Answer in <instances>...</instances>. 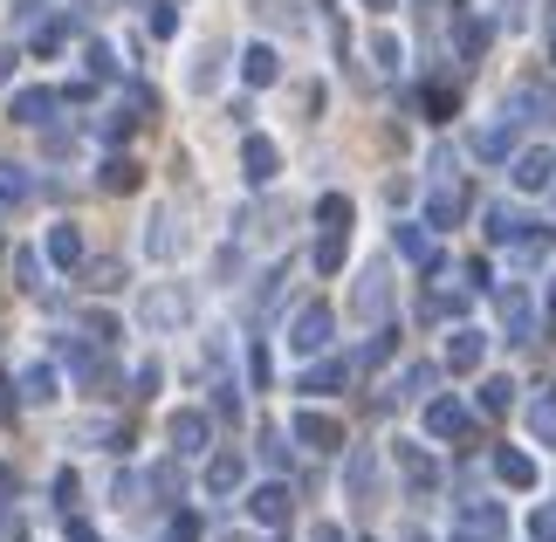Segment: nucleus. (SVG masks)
<instances>
[{
    "mask_svg": "<svg viewBox=\"0 0 556 542\" xmlns=\"http://www.w3.org/2000/svg\"><path fill=\"white\" fill-rule=\"evenodd\" d=\"M138 323H144L152 337L186 330V323H192V295L179 289V281H159V289H144V295H138Z\"/></svg>",
    "mask_w": 556,
    "mask_h": 542,
    "instance_id": "obj_1",
    "label": "nucleus"
},
{
    "mask_svg": "<svg viewBox=\"0 0 556 542\" xmlns=\"http://www.w3.org/2000/svg\"><path fill=\"white\" fill-rule=\"evenodd\" d=\"M186 248H192V234H186V220H179L173 206H159L152 220H144V254H152V262H165V268H173V262H179Z\"/></svg>",
    "mask_w": 556,
    "mask_h": 542,
    "instance_id": "obj_2",
    "label": "nucleus"
},
{
    "mask_svg": "<svg viewBox=\"0 0 556 542\" xmlns=\"http://www.w3.org/2000/svg\"><path fill=\"white\" fill-rule=\"evenodd\" d=\"M330 330H337V316L324 310V302H309V310H295V323H289V351L295 357H324Z\"/></svg>",
    "mask_w": 556,
    "mask_h": 542,
    "instance_id": "obj_3",
    "label": "nucleus"
},
{
    "mask_svg": "<svg viewBox=\"0 0 556 542\" xmlns=\"http://www.w3.org/2000/svg\"><path fill=\"white\" fill-rule=\"evenodd\" d=\"M165 440H173V453H206L213 419H206L200 405H186V412H173V419H165Z\"/></svg>",
    "mask_w": 556,
    "mask_h": 542,
    "instance_id": "obj_4",
    "label": "nucleus"
},
{
    "mask_svg": "<svg viewBox=\"0 0 556 542\" xmlns=\"http://www.w3.org/2000/svg\"><path fill=\"white\" fill-rule=\"evenodd\" d=\"M289 432H295L303 446H316V453H337V446H344V426H337L330 412H295Z\"/></svg>",
    "mask_w": 556,
    "mask_h": 542,
    "instance_id": "obj_5",
    "label": "nucleus"
},
{
    "mask_svg": "<svg viewBox=\"0 0 556 542\" xmlns=\"http://www.w3.org/2000/svg\"><path fill=\"white\" fill-rule=\"evenodd\" d=\"M248 515H254L262 529H282V522H289V488H282V481H262V488L248 494Z\"/></svg>",
    "mask_w": 556,
    "mask_h": 542,
    "instance_id": "obj_6",
    "label": "nucleus"
},
{
    "mask_svg": "<svg viewBox=\"0 0 556 542\" xmlns=\"http://www.w3.org/2000/svg\"><path fill=\"white\" fill-rule=\"evenodd\" d=\"M344 488H351V502H371V494H378V453H371V446H351Z\"/></svg>",
    "mask_w": 556,
    "mask_h": 542,
    "instance_id": "obj_7",
    "label": "nucleus"
},
{
    "mask_svg": "<svg viewBox=\"0 0 556 542\" xmlns=\"http://www.w3.org/2000/svg\"><path fill=\"white\" fill-rule=\"evenodd\" d=\"M8 117H14V124H49V117H55V90H41V83L14 90V97H8Z\"/></svg>",
    "mask_w": 556,
    "mask_h": 542,
    "instance_id": "obj_8",
    "label": "nucleus"
},
{
    "mask_svg": "<svg viewBox=\"0 0 556 542\" xmlns=\"http://www.w3.org/2000/svg\"><path fill=\"white\" fill-rule=\"evenodd\" d=\"M460 529L475 535V542H502V529H508V515H502L495 502H467V508H460Z\"/></svg>",
    "mask_w": 556,
    "mask_h": 542,
    "instance_id": "obj_9",
    "label": "nucleus"
},
{
    "mask_svg": "<svg viewBox=\"0 0 556 542\" xmlns=\"http://www.w3.org/2000/svg\"><path fill=\"white\" fill-rule=\"evenodd\" d=\"M62 371H70L76 385H103V357L90 351V343H76V337H62Z\"/></svg>",
    "mask_w": 556,
    "mask_h": 542,
    "instance_id": "obj_10",
    "label": "nucleus"
},
{
    "mask_svg": "<svg viewBox=\"0 0 556 542\" xmlns=\"http://www.w3.org/2000/svg\"><path fill=\"white\" fill-rule=\"evenodd\" d=\"M460 213H467V192H460L454 179H440V186H433V200H426V227H454Z\"/></svg>",
    "mask_w": 556,
    "mask_h": 542,
    "instance_id": "obj_11",
    "label": "nucleus"
},
{
    "mask_svg": "<svg viewBox=\"0 0 556 542\" xmlns=\"http://www.w3.org/2000/svg\"><path fill=\"white\" fill-rule=\"evenodd\" d=\"M241 165H248V186H268L275 172H282V151H275L268 138H248L241 144Z\"/></svg>",
    "mask_w": 556,
    "mask_h": 542,
    "instance_id": "obj_12",
    "label": "nucleus"
},
{
    "mask_svg": "<svg viewBox=\"0 0 556 542\" xmlns=\"http://www.w3.org/2000/svg\"><path fill=\"white\" fill-rule=\"evenodd\" d=\"M426 432H433V440H460V432H467V405L460 399H433V405H426Z\"/></svg>",
    "mask_w": 556,
    "mask_h": 542,
    "instance_id": "obj_13",
    "label": "nucleus"
},
{
    "mask_svg": "<svg viewBox=\"0 0 556 542\" xmlns=\"http://www.w3.org/2000/svg\"><path fill=\"white\" fill-rule=\"evenodd\" d=\"M41 262H55V268H76L83 262V234L62 220V227H49V241H41Z\"/></svg>",
    "mask_w": 556,
    "mask_h": 542,
    "instance_id": "obj_14",
    "label": "nucleus"
},
{
    "mask_svg": "<svg viewBox=\"0 0 556 542\" xmlns=\"http://www.w3.org/2000/svg\"><path fill=\"white\" fill-rule=\"evenodd\" d=\"M28 200H35V172L0 159V206H28Z\"/></svg>",
    "mask_w": 556,
    "mask_h": 542,
    "instance_id": "obj_15",
    "label": "nucleus"
},
{
    "mask_svg": "<svg viewBox=\"0 0 556 542\" xmlns=\"http://www.w3.org/2000/svg\"><path fill=\"white\" fill-rule=\"evenodd\" d=\"M508 111H516L522 124H549V117H556V97H549V90H536V83H522V90L508 97Z\"/></svg>",
    "mask_w": 556,
    "mask_h": 542,
    "instance_id": "obj_16",
    "label": "nucleus"
},
{
    "mask_svg": "<svg viewBox=\"0 0 556 542\" xmlns=\"http://www.w3.org/2000/svg\"><path fill=\"white\" fill-rule=\"evenodd\" d=\"M241 76L254 83V90H268V83L282 76V62H275V49H268V41H254V49H241Z\"/></svg>",
    "mask_w": 556,
    "mask_h": 542,
    "instance_id": "obj_17",
    "label": "nucleus"
},
{
    "mask_svg": "<svg viewBox=\"0 0 556 542\" xmlns=\"http://www.w3.org/2000/svg\"><path fill=\"white\" fill-rule=\"evenodd\" d=\"M481 357H488V337H481V330H454V343H446V364H454V371H481Z\"/></svg>",
    "mask_w": 556,
    "mask_h": 542,
    "instance_id": "obj_18",
    "label": "nucleus"
},
{
    "mask_svg": "<svg viewBox=\"0 0 556 542\" xmlns=\"http://www.w3.org/2000/svg\"><path fill=\"white\" fill-rule=\"evenodd\" d=\"M556 179V159H549V151H522V159H516V186L522 192H543Z\"/></svg>",
    "mask_w": 556,
    "mask_h": 542,
    "instance_id": "obj_19",
    "label": "nucleus"
},
{
    "mask_svg": "<svg viewBox=\"0 0 556 542\" xmlns=\"http://www.w3.org/2000/svg\"><path fill=\"white\" fill-rule=\"evenodd\" d=\"M351 385V364L344 357H324V364H309L303 371V392H344Z\"/></svg>",
    "mask_w": 556,
    "mask_h": 542,
    "instance_id": "obj_20",
    "label": "nucleus"
},
{
    "mask_svg": "<svg viewBox=\"0 0 556 542\" xmlns=\"http://www.w3.org/2000/svg\"><path fill=\"white\" fill-rule=\"evenodd\" d=\"M529 323H536V302H529L522 289H502V330L508 337H529Z\"/></svg>",
    "mask_w": 556,
    "mask_h": 542,
    "instance_id": "obj_21",
    "label": "nucleus"
},
{
    "mask_svg": "<svg viewBox=\"0 0 556 542\" xmlns=\"http://www.w3.org/2000/svg\"><path fill=\"white\" fill-rule=\"evenodd\" d=\"M241 481H248V461H241V453H220V461L206 467V494H233Z\"/></svg>",
    "mask_w": 556,
    "mask_h": 542,
    "instance_id": "obj_22",
    "label": "nucleus"
},
{
    "mask_svg": "<svg viewBox=\"0 0 556 542\" xmlns=\"http://www.w3.org/2000/svg\"><path fill=\"white\" fill-rule=\"evenodd\" d=\"M384 295H392V289H384V268H365V275H357V316H384Z\"/></svg>",
    "mask_w": 556,
    "mask_h": 542,
    "instance_id": "obj_23",
    "label": "nucleus"
},
{
    "mask_svg": "<svg viewBox=\"0 0 556 542\" xmlns=\"http://www.w3.org/2000/svg\"><path fill=\"white\" fill-rule=\"evenodd\" d=\"M495 474H502L508 488H536V461H529V453H508V446H502V453H495Z\"/></svg>",
    "mask_w": 556,
    "mask_h": 542,
    "instance_id": "obj_24",
    "label": "nucleus"
},
{
    "mask_svg": "<svg viewBox=\"0 0 556 542\" xmlns=\"http://www.w3.org/2000/svg\"><path fill=\"white\" fill-rule=\"evenodd\" d=\"M55 371H49V364H28V371H21V399H28V405H49L55 399Z\"/></svg>",
    "mask_w": 556,
    "mask_h": 542,
    "instance_id": "obj_25",
    "label": "nucleus"
},
{
    "mask_svg": "<svg viewBox=\"0 0 556 542\" xmlns=\"http://www.w3.org/2000/svg\"><path fill=\"white\" fill-rule=\"evenodd\" d=\"M399 254H405V262H419V268H433V262H440L433 241H426V227H399Z\"/></svg>",
    "mask_w": 556,
    "mask_h": 542,
    "instance_id": "obj_26",
    "label": "nucleus"
},
{
    "mask_svg": "<svg viewBox=\"0 0 556 542\" xmlns=\"http://www.w3.org/2000/svg\"><path fill=\"white\" fill-rule=\"evenodd\" d=\"M316 220H324V234H351V200H344V192H324Z\"/></svg>",
    "mask_w": 556,
    "mask_h": 542,
    "instance_id": "obj_27",
    "label": "nucleus"
},
{
    "mask_svg": "<svg viewBox=\"0 0 556 542\" xmlns=\"http://www.w3.org/2000/svg\"><path fill=\"white\" fill-rule=\"evenodd\" d=\"M475 151L481 159H508V151H516V131H508V124H488V131H475Z\"/></svg>",
    "mask_w": 556,
    "mask_h": 542,
    "instance_id": "obj_28",
    "label": "nucleus"
},
{
    "mask_svg": "<svg viewBox=\"0 0 556 542\" xmlns=\"http://www.w3.org/2000/svg\"><path fill=\"white\" fill-rule=\"evenodd\" d=\"M399 467H405V481H413V488H433V461H426L419 446H399Z\"/></svg>",
    "mask_w": 556,
    "mask_h": 542,
    "instance_id": "obj_29",
    "label": "nucleus"
},
{
    "mask_svg": "<svg viewBox=\"0 0 556 542\" xmlns=\"http://www.w3.org/2000/svg\"><path fill=\"white\" fill-rule=\"evenodd\" d=\"M186 83H192V90H213V83H220V55L200 49V55H192V70H186Z\"/></svg>",
    "mask_w": 556,
    "mask_h": 542,
    "instance_id": "obj_30",
    "label": "nucleus"
},
{
    "mask_svg": "<svg viewBox=\"0 0 556 542\" xmlns=\"http://www.w3.org/2000/svg\"><path fill=\"white\" fill-rule=\"evenodd\" d=\"M254 14H262L268 28H295V21H303V14H295V0H254Z\"/></svg>",
    "mask_w": 556,
    "mask_h": 542,
    "instance_id": "obj_31",
    "label": "nucleus"
},
{
    "mask_svg": "<svg viewBox=\"0 0 556 542\" xmlns=\"http://www.w3.org/2000/svg\"><path fill=\"white\" fill-rule=\"evenodd\" d=\"M344 234H324V241H316V268H324V275H337V268H344Z\"/></svg>",
    "mask_w": 556,
    "mask_h": 542,
    "instance_id": "obj_32",
    "label": "nucleus"
},
{
    "mask_svg": "<svg viewBox=\"0 0 556 542\" xmlns=\"http://www.w3.org/2000/svg\"><path fill=\"white\" fill-rule=\"evenodd\" d=\"M14 281H21V289H35V275H41V248H14Z\"/></svg>",
    "mask_w": 556,
    "mask_h": 542,
    "instance_id": "obj_33",
    "label": "nucleus"
},
{
    "mask_svg": "<svg viewBox=\"0 0 556 542\" xmlns=\"http://www.w3.org/2000/svg\"><path fill=\"white\" fill-rule=\"evenodd\" d=\"M516 234H522L516 213H508V206H488V241H516Z\"/></svg>",
    "mask_w": 556,
    "mask_h": 542,
    "instance_id": "obj_34",
    "label": "nucleus"
},
{
    "mask_svg": "<svg viewBox=\"0 0 556 542\" xmlns=\"http://www.w3.org/2000/svg\"><path fill=\"white\" fill-rule=\"evenodd\" d=\"M529 426H536V440L556 446V399H536V405H529Z\"/></svg>",
    "mask_w": 556,
    "mask_h": 542,
    "instance_id": "obj_35",
    "label": "nucleus"
},
{
    "mask_svg": "<svg viewBox=\"0 0 556 542\" xmlns=\"http://www.w3.org/2000/svg\"><path fill=\"white\" fill-rule=\"evenodd\" d=\"M103 186H111V192H131L138 186V165L131 159H111V165H103Z\"/></svg>",
    "mask_w": 556,
    "mask_h": 542,
    "instance_id": "obj_36",
    "label": "nucleus"
},
{
    "mask_svg": "<svg viewBox=\"0 0 556 542\" xmlns=\"http://www.w3.org/2000/svg\"><path fill=\"white\" fill-rule=\"evenodd\" d=\"M426 385H433V364H405V378H399V399H419Z\"/></svg>",
    "mask_w": 556,
    "mask_h": 542,
    "instance_id": "obj_37",
    "label": "nucleus"
},
{
    "mask_svg": "<svg viewBox=\"0 0 556 542\" xmlns=\"http://www.w3.org/2000/svg\"><path fill=\"white\" fill-rule=\"evenodd\" d=\"M83 70H90V76H117V55L103 49V41H90V49H83Z\"/></svg>",
    "mask_w": 556,
    "mask_h": 542,
    "instance_id": "obj_38",
    "label": "nucleus"
},
{
    "mask_svg": "<svg viewBox=\"0 0 556 542\" xmlns=\"http://www.w3.org/2000/svg\"><path fill=\"white\" fill-rule=\"evenodd\" d=\"M508 399H516V385H508V378H488V385H481V405H488V412H508Z\"/></svg>",
    "mask_w": 556,
    "mask_h": 542,
    "instance_id": "obj_39",
    "label": "nucleus"
},
{
    "mask_svg": "<svg viewBox=\"0 0 556 542\" xmlns=\"http://www.w3.org/2000/svg\"><path fill=\"white\" fill-rule=\"evenodd\" d=\"M138 494H144V481H138V474H117V488H111V502H117V508H138Z\"/></svg>",
    "mask_w": 556,
    "mask_h": 542,
    "instance_id": "obj_40",
    "label": "nucleus"
},
{
    "mask_svg": "<svg viewBox=\"0 0 556 542\" xmlns=\"http://www.w3.org/2000/svg\"><path fill=\"white\" fill-rule=\"evenodd\" d=\"M62 41H70V21H49V28H41V35H35V49H41V55H55V49H62Z\"/></svg>",
    "mask_w": 556,
    "mask_h": 542,
    "instance_id": "obj_41",
    "label": "nucleus"
},
{
    "mask_svg": "<svg viewBox=\"0 0 556 542\" xmlns=\"http://www.w3.org/2000/svg\"><path fill=\"white\" fill-rule=\"evenodd\" d=\"M371 55H378V70H399V55H405V49H399L392 35H378V41H371Z\"/></svg>",
    "mask_w": 556,
    "mask_h": 542,
    "instance_id": "obj_42",
    "label": "nucleus"
},
{
    "mask_svg": "<svg viewBox=\"0 0 556 542\" xmlns=\"http://www.w3.org/2000/svg\"><path fill=\"white\" fill-rule=\"evenodd\" d=\"M262 461H268V467L289 461V440H282V432H262Z\"/></svg>",
    "mask_w": 556,
    "mask_h": 542,
    "instance_id": "obj_43",
    "label": "nucleus"
},
{
    "mask_svg": "<svg viewBox=\"0 0 556 542\" xmlns=\"http://www.w3.org/2000/svg\"><path fill=\"white\" fill-rule=\"evenodd\" d=\"M165 542H200V522H192V515H179V522L165 529Z\"/></svg>",
    "mask_w": 556,
    "mask_h": 542,
    "instance_id": "obj_44",
    "label": "nucleus"
},
{
    "mask_svg": "<svg viewBox=\"0 0 556 542\" xmlns=\"http://www.w3.org/2000/svg\"><path fill=\"white\" fill-rule=\"evenodd\" d=\"M173 28H179V14H173V8H152V35L165 41V35H173Z\"/></svg>",
    "mask_w": 556,
    "mask_h": 542,
    "instance_id": "obj_45",
    "label": "nucleus"
},
{
    "mask_svg": "<svg viewBox=\"0 0 556 542\" xmlns=\"http://www.w3.org/2000/svg\"><path fill=\"white\" fill-rule=\"evenodd\" d=\"M41 8H49V0H14V21H21V28H28V21H35Z\"/></svg>",
    "mask_w": 556,
    "mask_h": 542,
    "instance_id": "obj_46",
    "label": "nucleus"
},
{
    "mask_svg": "<svg viewBox=\"0 0 556 542\" xmlns=\"http://www.w3.org/2000/svg\"><path fill=\"white\" fill-rule=\"evenodd\" d=\"M309 542H344V529H337V522H316V535Z\"/></svg>",
    "mask_w": 556,
    "mask_h": 542,
    "instance_id": "obj_47",
    "label": "nucleus"
},
{
    "mask_svg": "<svg viewBox=\"0 0 556 542\" xmlns=\"http://www.w3.org/2000/svg\"><path fill=\"white\" fill-rule=\"evenodd\" d=\"M70 542H97V529L90 522H70Z\"/></svg>",
    "mask_w": 556,
    "mask_h": 542,
    "instance_id": "obj_48",
    "label": "nucleus"
},
{
    "mask_svg": "<svg viewBox=\"0 0 556 542\" xmlns=\"http://www.w3.org/2000/svg\"><path fill=\"white\" fill-rule=\"evenodd\" d=\"M14 62H21L14 49H0V83H8V76H14Z\"/></svg>",
    "mask_w": 556,
    "mask_h": 542,
    "instance_id": "obj_49",
    "label": "nucleus"
},
{
    "mask_svg": "<svg viewBox=\"0 0 556 542\" xmlns=\"http://www.w3.org/2000/svg\"><path fill=\"white\" fill-rule=\"evenodd\" d=\"M14 535V522H8V502H0V542H8Z\"/></svg>",
    "mask_w": 556,
    "mask_h": 542,
    "instance_id": "obj_50",
    "label": "nucleus"
},
{
    "mask_svg": "<svg viewBox=\"0 0 556 542\" xmlns=\"http://www.w3.org/2000/svg\"><path fill=\"white\" fill-rule=\"evenodd\" d=\"M0 419H8V378H0Z\"/></svg>",
    "mask_w": 556,
    "mask_h": 542,
    "instance_id": "obj_51",
    "label": "nucleus"
},
{
    "mask_svg": "<svg viewBox=\"0 0 556 542\" xmlns=\"http://www.w3.org/2000/svg\"><path fill=\"white\" fill-rule=\"evenodd\" d=\"M405 542H426V535H419V529H413V535H405Z\"/></svg>",
    "mask_w": 556,
    "mask_h": 542,
    "instance_id": "obj_52",
    "label": "nucleus"
},
{
    "mask_svg": "<svg viewBox=\"0 0 556 542\" xmlns=\"http://www.w3.org/2000/svg\"><path fill=\"white\" fill-rule=\"evenodd\" d=\"M371 8H392V0H371Z\"/></svg>",
    "mask_w": 556,
    "mask_h": 542,
    "instance_id": "obj_53",
    "label": "nucleus"
},
{
    "mask_svg": "<svg viewBox=\"0 0 556 542\" xmlns=\"http://www.w3.org/2000/svg\"><path fill=\"white\" fill-rule=\"evenodd\" d=\"M460 542H475V535H460Z\"/></svg>",
    "mask_w": 556,
    "mask_h": 542,
    "instance_id": "obj_54",
    "label": "nucleus"
},
{
    "mask_svg": "<svg viewBox=\"0 0 556 542\" xmlns=\"http://www.w3.org/2000/svg\"><path fill=\"white\" fill-rule=\"evenodd\" d=\"M227 542H233V535H227Z\"/></svg>",
    "mask_w": 556,
    "mask_h": 542,
    "instance_id": "obj_55",
    "label": "nucleus"
}]
</instances>
